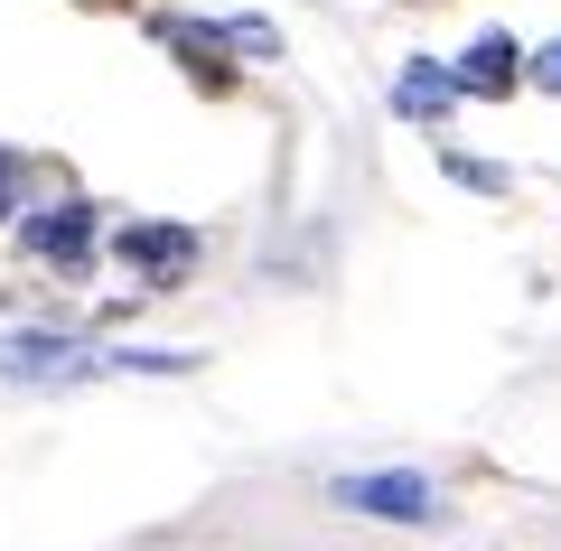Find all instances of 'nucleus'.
<instances>
[{"label": "nucleus", "mask_w": 561, "mask_h": 551, "mask_svg": "<svg viewBox=\"0 0 561 551\" xmlns=\"http://www.w3.org/2000/svg\"><path fill=\"white\" fill-rule=\"evenodd\" d=\"M113 253H122V272H140V299H169L187 272H197V225H122L113 234Z\"/></svg>", "instance_id": "nucleus-1"}, {"label": "nucleus", "mask_w": 561, "mask_h": 551, "mask_svg": "<svg viewBox=\"0 0 561 551\" xmlns=\"http://www.w3.org/2000/svg\"><path fill=\"white\" fill-rule=\"evenodd\" d=\"M337 505L346 514H375V524H440V486L412 468H383V477H337Z\"/></svg>", "instance_id": "nucleus-2"}, {"label": "nucleus", "mask_w": 561, "mask_h": 551, "mask_svg": "<svg viewBox=\"0 0 561 551\" xmlns=\"http://www.w3.org/2000/svg\"><path fill=\"white\" fill-rule=\"evenodd\" d=\"M20 243H28V262H47V272H84V262H94V206L20 216Z\"/></svg>", "instance_id": "nucleus-3"}, {"label": "nucleus", "mask_w": 561, "mask_h": 551, "mask_svg": "<svg viewBox=\"0 0 561 551\" xmlns=\"http://www.w3.org/2000/svg\"><path fill=\"white\" fill-rule=\"evenodd\" d=\"M113 355H94L84 336H0V375L10 383H47V375H94Z\"/></svg>", "instance_id": "nucleus-4"}, {"label": "nucleus", "mask_w": 561, "mask_h": 551, "mask_svg": "<svg viewBox=\"0 0 561 551\" xmlns=\"http://www.w3.org/2000/svg\"><path fill=\"white\" fill-rule=\"evenodd\" d=\"M160 47L187 66L197 94H234V66H225V28H197V20H160Z\"/></svg>", "instance_id": "nucleus-5"}, {"label": "nucleus", "mask_w": 561, "mask_h": 551, "mask_svg": "<svg viewBox=\"0 0 561 551\" xmlns=\"http://www.w3.org/2000/svg\"><path fill=\"white\" fill-rule=\"evenodd\" d=\"M524 84V47L515 38H478L459 57V94H515Z\"/></svg>", "instance_id": "nucleus-6"}, {"label": "nucleus", "mask_w": 561, "mask_h": 551, "mask_svg": "<svg viewBox=\"0 0 561 551\" xmlns=\"http://www.w3.org/2000/svg\"><path fill=\"white\" fill-rule=\"evenodd\" d=\"M459 103H468L459 76H431V66H412V76L393 84V113H402V122H449Z\"/></svg>", "instance_id": "nucleus-7"}, {"label": "nucleus", "mask_w": 561, "mask_h": 551, "mask_svg": "<svg viewBox=\"0 0 561 551\" xmlns=\"http://www.w3.org/2000/svg\"><path fill=\"white\" fill-rule=\"evenodd\" d=\"M449 177L478 187V197H505V169H486V159H459V150H449Z\"/></svg>", "instance_id": "nucleus-8"}, {"label": "nucleus", "mask_w": 561, "mask_h": 551, "mask_svg": "<svg viewBox=\"0 0 561 551\" xmlns=\"http://www.w3.org/2000/svg\"><path fill=\"white\" fill-rule=\"evenodd\" d=\"M524 76H534V84H542V94H561V38H552V47H542V57H524Z\"/></svg>", "instance_id": "nucleus-9"}, {"label": "nucleus", "mask_w": 561, "mask_h": 551, "mask_svg": "<svg viewBox=\"0 0 561 551\" xmlns=\"http://www.w3.org/2000/svg\"><path fill=\"white\" fill-rule=\"evenodd\" d=\"M10 216H20V159L0 150V225H10Z\"/></svg>", "instance_id": "nucleus-10"}, {"label": "nucleus", "mask_w": 561, "mask_h": 551, "mask_svg": "<svg viewBox=\"0 0 561 551\" xmlns=\"http://www.w3.org/2000/svg\"><path fill=\"white\" fill-rule=\"evenodd\" d=\"M76 10H140V0H76Z\"/></svg>", "instance_id": "nucleus-11"}, {"label": "nucleus", "mask_w": 561, "mask_h": 551, "mask_svg": "<svg viewBox=\"0 0 561 551\" xmlns=\"http://www.w3.org/2000/svg\"><path fill=\"white\" fill-rule=\"evenodd\" d=\"M412 10H421V0H412Z\"/></svg>", "instance_id": "nucleus-12"}]
</instances>
